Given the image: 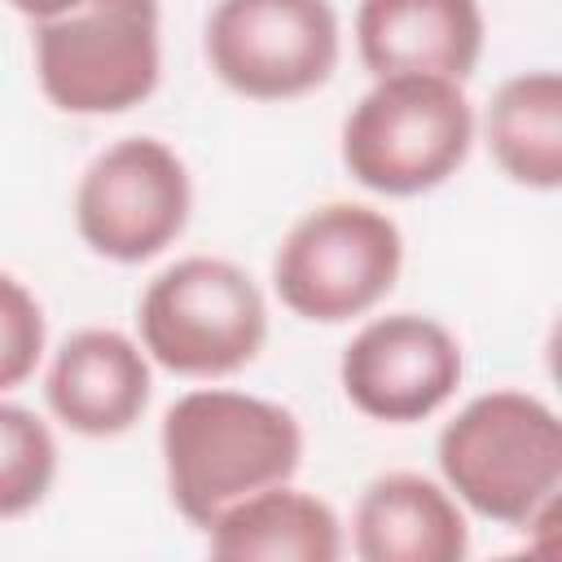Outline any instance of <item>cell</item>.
I'll return each mask as SVG.
<instances>
[{
  "instance_id": "1",
  "label": "cell",
  "mask_w": 562,
  "mask_h": 562,
  "mask_svg": "<svg viewBox=\"0 0 562 562\" xmlns=\"http://www.w3.org/2000/svg\"><path fill=\"white\" fill-rule=\"evenodd\" d=\"M162 470L180 518L211 527L237 501L290 483L303 465V426L290 408L246 391H189L162 413Z\"/></svg>"
},
{
  "instance_id": "2",
  "label": "cell",
  "mask_w": 562,
  "mask_h": 562,
  "mask_svg": "<svg viewBox=\"0 0 562 562\" xmlns=\"http://www.w3.org/2000/svg\"><path fill=\"white\" fill-rule=\"evenodd\" d=\"M448 492L479 518L536 527L562 487V422L527 391L474 395L435 443Z\"/></svg>"
},
{
  "instance_id": "3",
  "label": "cell",
  "mask_w": 562,
  "mask_h": 562,
  "mask_svg": "<svg viewBox=\"0 0 562 562\" xmlns=\"http://www.w3.org/2000/svg\"><path fill=\"white\" fill-rule=\"evenodd\" d=\"M474 145V110L457 79L386 75L342 119V167L386 198H417L457 176Z\"/></svg>"
},
{
  "instance_id": "4",
  "label": "cell",
  "mask_w": 562,
  "mask_h": 562,
  "mask_svg": "<svg viewBox=\"0 0 562 562\" xmlns=\"http://www.w3.org/2000/svg\"><path fill=\"white\" fill-rule=\"evenodd\" d=\"M136 329L145 356L167 373L228 378L263 351L268 303L233 259L189 255L145 285Z\"/></svg>"
},
{
  "instance_id": "5",
  "label": "cell",
  "mask_w": 562,
  "mask_h": 562,
  "mask_svg": "<svg viewBox=\"0 0 562 562\" xmlns=\"http://www.w3.org/2000/svg\"><path fill=\"white\" fill-rule=\"evenodd\" d=\"M158 0H79L35 22V79L61 114H123L158 88Z\"/></svg>"
},
{
  "instance_id": "6",
  "label": "cell",
  "mask_w": 562,
  "mask_h": 562,
  "mask_svg": "<svg viewBox=\"0 0 562 562\" xmlns=\"http://www.w3.org/2000/svg\"><path fill=\"white\" fill-rule=\"evenodd\" d=\"M404 237L386 211L364 202H325L290 224L272 255L277 299L312 321L342 325L373 312L400 281Z\"/></svg>"
},
{
  "instance_id": "7",
  "label": "cell",
  "mask_w": 562,
  "mask_h": 562,
  "mask_svg": "<svg viewBox=\"0 0 562 562\" xmlns=\"http://www.w3.org/2000/svg\"><path fill=\"white\" fill-rule=\"evenodd\" d=\"M202 44L237 97L294 101L329 83L342 35L329 0H215Z\"/></svg>"
},
{
  "instance_id": "8",
  "label": "cell",
  "mask_w": 562,
  "mask_h": 562,
  "mask_svg": "<svg viewBox=\"0 0 562 562\" xmlns=\"http://www.w3.org/2000/svg\"><path fill=\"white\" fill-rule=\"evenodd\" d=\"M189 211V171L158 136H123L105 145L75 189V228L83 246L114 263H145L162 255L184 233Z\"/></svg>"
},
{
  "instance_id": "9",
  "label": "cell",
  "mask_w": 562,
  "mask_h": 562,
  "mask_svg": "<svg viewBox=\"0 0 562 562\" xmlns=\"http://www.w3.org/2000/svg\"><path fill=\"white\" fill-rule=\"evenodd\" d=\"M461 342L448 325L417 312L373 316L338 360V382L351 408L373 422L408 426L439 413L461 386Z\"/></svg>"
},
{
  "instance_id": "10",
  "label": "cell",
  "mask_w": 562,
  "mask_h": 562,
  "mask_svg": "<svg viewBox=\"0 0 562 562\" xmlns=\"http://www.w3.org/2000/svg\"><path fill=\"white\" fill-rule=\"evenodd\" d=\"M149 356L119 329H75L44 373V400L53 417L88 439L123 435L149 408Z\"/></svg>"
},
{
  "instance_id": "11",
  "label": "cell",
  "mask_w": 562,
  "mask_h": 562,
  "mask_svg": "<svg viewBox=\"0 0 562 562\" xmlns=\"http://www.w3.org/2000/svg\"><path fill=\"white\" fill-rule=\"evenodd\" d=\"M356 53L373 79L435 75L465 79L483 57L479 0H360Z\"/></svg>"
},
{
  "instance_id": "12",
  "label": "cell",
  "mask_w": 562,
  "mask_h": 562,
  "mask_svg": "<svg viewBox=\"0 0 562 562\" xmlns=\"http://www.w3.org/2000/svg\"><path fill=\"white\" fill-rule=\"evenodd\" d=\"M351 549L360 562H461L470 527L448 487L413 470H391L360 492Z\"/></svg>"
},
{
  "instance_id": "13",
  "label": "cell",
  "mask_w": 562,
  "mask_h": 562,
  "mask_svg": "<svg viewBox=\"0 0 562 562\" xmlns=\"http://www.w3.org/2000/svg\"><path fill=\"white\" fill-rule=\"evenodd\" d=\"M206 549L220 562H334L342 553L338 514L290 483H272L206 527Z\"/></svg>"
},
{
  "instance_id": "14",
  "label": "cell",
  "mask_w": 562,
  "mask_h": 562,
  "mask_svg": "<svg viewBox=\"0 0 562 562\" xmlns=\"http://www.w3.org/2000/svg\"><path fill=\"white\" fill-rule=\"evenodd\" d=\"M483 136L496 167L527 189L562 184V79L558 70L509 75L483 114Z\"/></svg>"
},
{
  "instance_id": "15",
  "label": "cell",
  "mask_w": 562,
  "mask_h": 562,
  "mask_svg": "<svg viewBox=\"0 0 562 562\" xmlns=\"http://www.w3.org/2000/svg\"><path fill=\"white\" fill-rule=\"evenodd\" d=\"M57 479V439L22 404L0 400V518L31 514Z\"/></svg>"
},
{
  "instance_id": "16",
  "label": "cell",
  "mask_w": 562,
  "mask_h": 562,
  "mask_svg": "<svg viewBox=\"0 0 562 562\" xmlns=\"http://www.w3.org/2000/svg\"><path fill=\"white\" fill-rule=\"evenodd\" d=\"M44 307L9 272H0V391L22 386L44 356Z\"/></svg>"
},
{
  "instance_id": "17",
  "label": "cell",
  "mask_w": 562,
  "mask_h": 562,
  "mask_svg": "<svg viewBox=\"0 0 562 562\" xmlns=\"http://www.w3.org/2000/svg\"><path fill=\"white\" fill-rule=\"evenodd\" d=\"M9 9H18L22 18H31V22H44V18H57V13H66V9H75L79 0H4Z\"/></svg>"
}]
</instances>
